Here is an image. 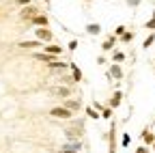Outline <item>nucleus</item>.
I'll use <instances>...</instances> for the list:
<instances>
[{"mask_svg":"<svg viewBox=\"0 0 155 153\" xmlns=\"http://www.w3.org/2000/svg\"><path fill=\"white\" fill-rule=\"evenodd\" d=\"M50 117L52 119H61V121H71L73 119V112L69 108H65V106H54L50 110Z\"/></svg>","mask_w":155,"mask_h":153,"instance_id":"f257e3e1","label":"nucleus"},{"mask_svg":"<svg viewBox=\"0 0 155 153\" xmlns=\"http://www.w3.org/2000/svg\"><path fill=\"white\" fill-rule=\"evenodd\" d=\"M82 121H75V127H69V129H65V138L67 140H80L82 138Z\"/></svg>","mask_w":155,"mask_h":153,"instance_id":"f03ea898","label":"nucleus"},{"mask_svg":"<svg viewBox=\"0 0 155 153\" xmlns=\"http://www.w3.org/2000/svg\"><path fill=\"white\" fill-rule=\"evenodd\" d=\"M35 39L43 41V43H50V41L54 39V35H52V30H50V28H45V26H39V28H35Z\"/></svg>","mask_w":155,"mask_h":153,"instance_id":"7ed1b4c3","label":"nucleus"},{"mask_svg":"<svg viewBox=\"0 0 155 153\" xmlns=\"http://www.w3.org/2000/svg\"><path fill=\"white\" fill-rule=\"evenodd\" d=\"M17 48L19 50H39V48H43V41H39V39H26V41H19Z\"/></svg>","mask_w":155,"mask_h":153,"instance_id":"20e7f679","label":"nucleus"},{"mask_svg":"<svg viewBox=\"0 0 155 153\" xmlns=\"http://www.w3.org/2000/svg\"><path fill=\"white\" fill-rule=\"evenodd\" d=\"M39 13V9L37 7H32V5H26L24 9H22V13H19V17H22V20H32V17Z\"/></svg>","mask_w":155,"mask_h":153,"instance_id":"39448f33","label":"nucleus"},{"mask_svg":"<svg viewBox=\"0 0 155 153\" xmlns=\"http://www.w3.org/2000/svg\"><path fill=\"white\" fill-rule=\"evenodd\" d=\"M52 93L56 95V97H71V86H67V84H63V86H54L52 88Z\"/></svg>","mask_w":155,"mask_h":153,"instance_id":"423d86ee","label":"nucleus"},{"mask_svg":"<svg viewBox=\"0 0 155 153\" xmlns=\"http://www.w3.org/2000/svg\"><path fill=\"white\" fill-rule=\"evenodd\" d=\"M63 106H65V108H69L71 112H78V110H80V108H82V104H80V99H75V97H67Z\"/></svg>","mask_w":155,"mask_h":153,"instance_id":"0eeeda50","label":"nucleus"},{"mask_svg":"<svg viewBox=\"0 0 155 153\" xmlns=\"http://www.w3.org/2000/svg\"><path fill=\"white\" fill-rule=\"evenodd\" d=\"M30 24L32 26H48L50 24V20H48V15H43V13H37L32 20H30Z\"/></svg>","mask_w":155,"mask_h":153,"instance_id":"6e6552de","label":"nucleus"},{"mask_svg":"<svg viewBox=\"0 0 155 153\" xmlns=\"http://www.w3.org/2000/svg\"><path fill=\"white\" fill-rule=\"evenodd\" d=\"M112 78H116V80H123V67L119 65V63H114L112 67H110V71H108Z\"/></svg>","mask_w":155,"mask_h":153,"instance_id":"1a4fd4ad","label":"nucleus"},{"mask_svg":"<svg viewBox=\"0 0 155 153\" xmlns=\"http://www.w3.org/2000/svg\"><path fill=\"white\" fill-rule=\"evenodd\" d=\"M69 69H71V78H73V82H82V71H80V67H78L75 63H69Z\"/></svg>","mask_w":155,"mask_h":153,"instance_id":"9d476101","label":"nucleus"},{"mask_svg":"<svg viewBox=\"0 0 155 153\" xmlns=\"http://www.w3.org/2000/svg\"><path fill=\"white\" fill-rule=\"evenodd\" d=\"M43 52H48V54H52V56H61L63 54V48L61 45H48V43H43Z\"/></svg>","mask_w":155,"mask_h":153,"instance_id":"9b49d317","label":"nucleus"},{"mask_svg":"<svg viewBox=\"0 0 155 153\" xmlns=\"http://www.w3.org/2000/svg\"><path fill=\"white\" fill-rule=\"evenodd\" d=\"M121 101H123V93H121V91H116L112 97H110V108H112V110H114V108H119Z\"/></svg>","mask_w":155,"mask_h":153,"instance_id":"f8f14e48","label":"nucleus"},{"mask_svg":"<svg viewBox=\"0 0 155 153\" xmlns=\"http://www.w3.org/2000/svg\"><path fill=\"white\" fill-rule=\"evenodd\" d=\"M48 67H50L52 71H65V69H69V63H63V61H58V58H56V61L50 63Z\"/></svg>","mask_w":155,"mask_h":153,"instance_id":"ddd939ff","label":"nucleus"},{"mask_svg":"<svg viewBox=\"0 0 155 153\" xmlns=\"http://www.w3.org/2000/svg\"><path fill=\"white\" fill-rule=\"evenodd\" d=\"M114 43H116V35H112V37H108V39L101 43V50L104 52H110L112 48H114Z\"/></svg>","mask_w":155,"mask_h":153,"instance_id":"4468645a","label":"nucleus"},{"mask_svg":"<svg viewBox=\"0 0 155 153\" xmlns=\"http://www.w3.org/2000/svg\"><path fill=\"white\" fill-rule=\"evenodd\" d=\"M142 140H144V145H153V140H155V134H153L151 129H144V131H142Z\"/></svg>","mask_w":155,"mask_h":153,"instance_id":"2eb2a0df","label":"nucleus"},{"mask_svg":"<svg viewBox=\"0 0 155 153\" xmlns=\"http://www.w3.org/2000/svg\"><path fill=\"white\" fill-rule=\"evenodd\" d=\"M86 114H88V117H91L93 121H97V119H101V112H99V110H95L93 106H86Z\"/></svg>","mask_w":155,"mask_h":153,"instance_id":"dca6fc26","label":"nucleus"},{"mask_svg":"<svg viewBox=\"0 0 155 153\" xmlns=\"http://www.w3.org/2000/svg\"><path fill=\"white\" fill-rule=\"evenodd\" d=\"M86 32L95 37V35H99V32H101V26H99V24H95V22H93V24H88V26H86Z\"/></svg>","mask_w":155,"mask_h":153,"instance_id":"f3484780","label":"nucleus"},{"mask_svg":"<svg viewBox=\"0 0 155 153\" xmlns=\"http://www.w3.org/2000/svg\"><path fill=\"white\" fill-rule=\"evenodd\" d=\"M153 43H155V32H151V35L147 37V39H144V43H142V48H144V50H149V48H151Z\"/></svg>","mask_w":155,"mask_h":153,"instance_id":"a211bd4d","label":"nucleus"},{"mask_svg":"<svg viewBox=\"0 0 155 153\" xmlns=\"http://www.w3.org/2000/svg\"><path fill=\"white\" fill-rule=\"evenodd\" d=\"M112 61H114V63H123V61H125V52H114V54H112Z\"/></svg>","mask_w":155,"mask_h":153,"instance_id":"6ab92c4d","label":"nucleus"},{"mask_svg":"<svg viewBox=\"0 0 155 153\" xmlns=\"http://www.w3.org/2000/svg\"><path fill=\"white\" fill-rule=\"evenodd\" d=\"M131 39H134V32H129V30H125V32L121 35V41H123V43H129Z\"/></svg>","mask_w":155,"mask_h":153,"instance_id":"aec40b11","label":"nucleus"},{"mask_svg":"<svg viewBox=\"0 0 155 153\" xmlns=\"http://www.w3.org/2000/svg\"><path fill=\"white\" fill-rule=\"evenodd\" d=\"M101 119H112V108H101Z\"/></svg>","mask_w":155,"mask_h":153,"instance_id":"412c9836","label":"nucleus"},{"mask_svg":"<svg viewBox=\"0 0 155 153\" xmlns=\"http://www.w3.org/2000/svg\"><path fill=\"white\" fill-rule=\"evenodd\" d=\"M129 142H131L129 134H123V138H121V145H123V149H125V147H129Z\"/></svg>","mask_w":155,"mask_h":153,"instance_id":"4be33fe9","label":"nucleus"},{"mask_svg":"<svg viewBox=\"0 0 155 153\" xmlns=\"http://www.w3.org/2000/svg\"><path fill=\"white\" fill-rule=\"evenodd\" d=\"M144 28H147V30H151V32L155 30V17H151V20H149V22L144 24Z\"/></svg>","mask_w":155,"mask_h":153,"instance_id":"5701e85b","label":"nucleus"},{"mask_svg":"<svg viewBox=\"0 0 155 153\" xmlns=\"http://www.w3.org/2000/svg\"><path fill=\"white\" fill-rule=\"evenodd\" d=\"M78 45H80V43H78V39H71V41H69V52H75Z\"/></svg>","mask_w":155,"mask_h":153,"instance_id":"b1692460","label":"nucleus"},{"mask_svg":"<svg viewBox=\"0 0 155 153\" xmlns=\"http://www.w3.org/2000/svg\"><path fill=\"white\" fill-rule=\"evenodd\" d=\"M123 32H125V26H116V28H114V35H116V37H121Z\"/></svg>","mask_w":155,"mask_h":153,"instance_id":"393cba45","label":"nucleus"},{"mask_svg":"<svg viewBox=\"0 0 155 153\" xmlns=\"http://www.w3.org/2000/svg\"><path fill=\"white\" fill-rule=\"evenodd\" d=\"M30 2H32V0H15L17 7H26V5H30Z\"/></svg>","mask_w":155,"mask_h":153,"instance_id":"a878e982","label":"nucleus"},{"mask_svg":"<svg viewBox=\"0 0 155 153\" xmlns=\"http://www.w3.org/2000/svg\"><path fill=\"white\" fill-rule=\"evenodd\" d=\"M140 2H142V0H127V5H129V7H138Z\"/></svg>","mask_w":155,"mask_h":153,"instance_id":"bb28decb","label":"nucleus"},{"mask_svg":"<svg viewBox=\"0 0 155 153\" xmlns=\"http://www.w3.org/2000/svg\"><path fill=\"white\" fill-rule=\"evenodd\" d=\"M136 153H149V149H147V147H138V149H136Z\"/></svg>","mask_w":155,"mask_h":153,"instance_id":"cd10ccee","label":"nucleus"},{"mask_svg":"<svg viewBox=\"0 0 155 153\" xmlns=\"http://www.w3.org/2000/svg\"><path fill=\"white\" fill-rule=\"evenodd\" d=\"M153 149H155V140H153Z\"/></svg>","mask_w":155,"mask_h":153,"instance_id":"c85d7f7f","label":"nucleus"},{"mask_svg":"<svg viewBox=\"0 0 155 153\" xmlns=\"http://www.w3.org/2000/svg\"><path fill=\"white\" fill-rule=\"evenodd\" d=\"M43 2H50V0H43Z\"/></svg>","mask_w":155,"mask_h":153,"instance_id":"c756f323","label":"nucleus"},{"mask_svg":"<svg viewBox=\"0 0 155 153\" xmlns=\"http://www.w3.org/2000/svg\"><path fill=\"white\" fill-rule=\"evenodd\" d=\"M153 73H155V69H153Z\"/></svg>","mask_w":155,"mask_h":153,"instance_id":"7c9ffc66","label":"nucleus"},{"mask_svg":"<svg viewBox=\"0 0 155 153\" xmlns=\"http://www.w3.org/2000/svg\"><path fill=\"white\" fill-rule=\"evenodd\" d=\"M86 2H88V0H86Z\"/></svg>","mask_w":155,"mask_h":153,"instance_id":"2f4dec72","label":"nucleus"}]
</instances>
